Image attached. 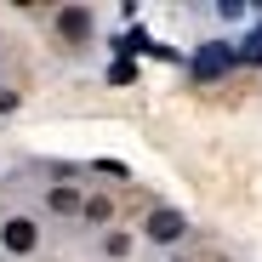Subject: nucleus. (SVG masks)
I'll return each instance as SVG.
<instances>
[{"label": "nucleus", "mask_w": 262, "mask_h": 262, "mask_svg": "<svg viewBox=\"0 0 262 262\" xmlns=\"http://www.w3.org/2000/svg\"><path fill=\"white\" fill-rule=\"evenodd\" d=\"M228 63H234V52H228V46H205V52H200V63H194V69H200V80H211V74H223V69H228Z\"/></svg>", "instance_id": "7ed1b4c3"}, {"label": "nucleus", "mask_w": 262, "mask_h": 262, "mask_svg": "<svg viewBox=\"0 0 262 262\" xmlns=\"http://www.w3.org/2000/svg\"><path fill=\"white\" fill-rule=\"evenodd\" d=\"M52 211H80V194H74V188H57V194H52Z\"/></svg>", "instance_id": "39448f33"}, {"label": "nucleus", "mask_w": 262, "mask_h": 262, "mask_svg": "<svg viewBox=\"0 0 262 262\" xmlns=\"http://www.w3.org/2000/svg\"><path fill=\"white\" fill-rule=\"evenodd\" d=\"M57 29H63V40H85V34H92V12H85V6H69V12L57 17Z\"/></svg>", "instance_id": "f03ea898"}, {"label": "nucleus", "mask_w": 262, "mask_h": 262, "mask_svg": "<svg viewBox=\"0 0 262 262\" xmlns=\"http://www.w3.org/2000/svg\"><path fill=\"white\" fill-rule=\"evenodd\" d=\"M245 57H251V63H262V34H251V40H245Z\"/></svg>", "instance_id": "423d86ee"}, {"label": "nucleus", "mask_w": 262, "mask_h": 262, "mask_svg": "<svg viewBox=\"0 0 262 262\" xmlns=\"http://www.w3.org/2000/svg\"><path fill=\"white\" fill-rule=\"evenodd\" d=\"M0 239H6V251H34V223H29V216H12V223L6 228H0Z\"/></svg>", "instance_id": "f257e3e1"}, {"label": "nucleus", "mask_w": 262, "mask_h": 262, "mask_svg": "<svg viewBox=\"0 0 262 262\" xmlns=\"http://www.w3.org/2000/svg\"><path fill=\"white\" fill-rule=\"evenodd\" d=\"M148 234H154V239H177V234H183V216H177V211H154V216H148Z\"/></svg>", "instance_id": "20e7f679"}]
</instances>
